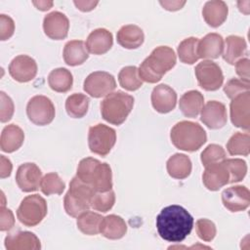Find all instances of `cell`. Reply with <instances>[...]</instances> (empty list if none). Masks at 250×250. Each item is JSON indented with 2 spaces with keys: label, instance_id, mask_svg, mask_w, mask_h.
Segmentation results:
<instances>
[{
  "label": "cell",
  "instance_id": "obj_15",
  "mask_svg": "<svg viewBox=\"0 0 250 250\" xmlns=\"http://www.w3.org/2000/svg\"><path fill=\"white\" fill-rule=\"evenodd\" d=\"M224 206L230 212H240L248 208L250 204V192L244 186H234L226 188L222 192Z\"/></svg>",
  "mask_w": 250,
  "mask_h": 250
},
{
  "label": "cell",
  "instance_id": "obj_17",
  "mask_svg": "<svg viewBox=\"0 0 250 250\" xmlns=\"http://www.w3.org/2000/svg\"><path fill=\"white\" fill-rule=\"evenodd\" d=\"M202 182L204 186L212 191L219 190L221 188L228 185L229 183V173L224 160L206 166L202 175Z\"/></svg>",
  "mask_w": 250,
  "mask_h": 250
},
{
  "label": "cell",
  "instance_id": "obj_47",
  "mask_svg": "<svg viewBox=\"0 0 250 250\" xmlns=\"http://www.w3.org/2000/svg\"><path fill=\"white\" fill-rule=\"evenodd\" d=\"M249 68H250V61L248 58H242L235 62L236 74L241 78V80L249 82V79H250Z\"/></svg>",
  "mask_w": 250,
  "mask_h": 250
},
{
  "label": "cell",
  "instance_id": "obj_13",
  "mask_svg": "<svg viewBox=\"0 0 250 250\" xmlns=\"http://www.w3.org/2000/svg\"><path fill=\"white\" fill-rule=\"evenodd\" d=\"M42 180V172L35 163L21 164L16 173V182L21 190L31 192L38 189Z\"/></svg>",
  "mask_w": 250,
  "mask_h": 250
},
{
  "label": "cell",
  "instance_id": "obj_42",
  "mask_svg": "<svg viewBox=\"0 0 250 250\" xmlns=\"http://www.w3.org/2000/svg\"><path fill=\"white\" fill-rule=\"evenodd\" d=\"M249 90H250V83L238 78L229 79L224 86V92L227 95V97L230 100L234 99L240 94L249 92Z\"/></svg>",
  "mask_w": 250,
  "mask_h": 250
},
{
  "label": "cell",
  "instance_id": "obj_24",
  "mask_svg": "<svg viewBox=\"0 0 250 250\" xmlns=\"http://www.w3.org/2000/svg\"><path fill=\"white\" fill-rule=\"evenodd\" d=\"M247 53V44L243 37L229 35L226 38L223 50V59L229 64H234Z\"/></svg>",
  "mask_w": 250,
  "mask_h": 250
},
{
  "label": "cell",
  "instance_id": "obj_31",
  "mask_svg": "<svg viewBox=\"0 0 250 250\" xmlns=\"http://www.w3.org/2000/svg\"><path fill=\"white\" fill-rule=\"evenodd\" d=\"M91 186L96 191H107L111 189L112 173L111 168L107 163H99L93 174Z\"/></svg>",
  "mask_w": 250,
  "mask_h": 250
},
{
  "label": "cell",
  "instance_id": "obj_7",
  "mask_svg": "<svg viewBox=\"0 0 250 250\" xmlns=\"http://www.w3.org/2000/svg\"><path fill=\"white\" fill-rule=\"evenodd\" d=\"M116 142V132L104 124H97L89 129L88 146L90 150L98 155H107Z\"/></svg>",
  "mask_w": 250,
  "mask_h": 250
},
{
  "label": "cell",
  "instance_id": "obj_20",
  "mask_svg": "<svg viewBox=\"0 0 250 250\" xmlns=\"http://www.w3.org/2000/svg\"><path fill=\"white\" fill-rule=\"evenodd\" d=\"M113 44V37L110 31L105 28H97L87 37L86 48L88 53L93 55H104L110 50Z\"/></svg>",
  "mask_w": 250,
  "mask_h": 250
},
{
  "label": "cell",
  "instance_id": "obj_44",
  "mask_svg": "<svg viewBox=\"0 0 250 250\" xmlns=\"http://www.w3.org/2000/svg\"><path fill=\"white\" fill-rule=\"evenodd\" d=\"M1 97V110H0V120L2 123L8 122L11 120L13 114H14V103L12 99L6 95L4 92L0 93Z\"/></svg>",
  "mask_w": 250,
  "mask_h": 250
},
{
  "label": "cell",
  "instance_id": "obj_22",
  "mask_svg": "<svg viewBox=\"0 0 250 250\" xmlns=\"http://www.w3.org/2000/svg\"><path fill=\"white\" fill-rule=\"evenodd\" d=\"M228 5L221 0H212L205 3L202 9V16L206 23L212 27H218L228 18Z\"/></svg>",
  "mask_w": 250,
  "mask_h": 250
},
{
  "label": "cell",
  "instance_id": "obj_36",
  "mask_svg": "<svg viewBox=\"0 0 250 250\" xmlns=\"http://www.w3.org/2000/svg\"><path fill=\"white\" fill-rule=\"evenodd\" d=\"M227 149L230 155L247 156L250 151L249 134L242 132H236L233 134L227 144Z\"/></svg>",
  "mask_w": 250,
  "mask_h": 250
},
{
  "label": "cell",
  "instance_id": "obj_27",
  "mask_svg": "<svg viewBox=\"0 0 250 250\" xmlns=\"http://www.w3.org/2000/svg\"><path fill=\"white\" fill-rule=\"evenodd\" d=\"M204 105L203 95L196 90L186 92L180 99L179 107L182 113L190 118H195L200 113Z\"/></svg>",
  "mask_w": 250,
  "mask_h": 250
},
{
  "label": "cell",
  "instance_id": "obj_43",
  "mask_svg": "<svg viewBox=\"0 0 250 250\" xmlns=\"http://www.w3.org/2000/svg\"><path fill=\"white\" fill-rule=\"evenodd\" d=\"M195 229L198 237L206 242L213 240L217 231L215 224L208 219L197 220L195 224Z\"/></svg>",
  "mask_w": 250,
  "mask_h": 250
},
{
  "label": "cell",
  "instance_id": "obj_34",
  "mask_svg": "<svg viewBox=\"0 0 250 250\" xmlns=\"http://www.w3.org/2000/svg\"><path fill=\"white\" fill-rule=\"evenodd\" d=\"M198 38L188 37L184 39L178 46V56L182 62L193 64L199 59L197 54Z\"/></svg>",
  "mask_w": 250,
  "mask_h": 250
},
{
  "label": "cell",
  "instance_id": "obj_37",
  "mask_svg": "<svg viewBox=\"0 0 250 250\" xmlns=\"http://www.w3.org/2000/svg\"><path fill=\"white\" fill-rule=\"evenodd\" d=\"M64 188H65L64 182L55 172L46 174L42 178L41 183H40L41 191L45 195L62 194V191L64 190Z\"/></svg>",
  "mask_w": 250,
  "mask_h": 250
},
{
  "label": "cell",
  "instance_id": "obj_38",
  "mask_svg": "<svg viewBox=\"0 0 250 250\" xmlns=\"http://www.w3.org/2000/svg\"><path fill=\"white\" fill-rule=\"evenodd\" d=\"M115 203V194L112 189L107 191H96L91 198V207L103 213L109 211Z\"/></svg>",
  "mask_w": 250,
  "mask_h": 250
},
{
  "label": "cell",
  "instance_id": "obj_21",
  "mask_svg": "<svg viewBox=\"0 0 250 250\" xmlns=\"http://www.w3.org/2000/svg\"><path fill=\"white\" fill-rule=\"evenodd\" d=\"M224 50V39L218 33H208L198 40L197 54L199 59H218Z\"/></svg>",
  "mask_w": 250,
  "mask_h": 250
},
{
  "label": "cell",
  "instance_id": "obj_33",
  "mask_svg": "<svg viewBox=\"0 0 250 250\" xmlns=\"http://www.w3.org/2000/svg\"><path fill=\"white\" fill-rule=\"evenodd\" d=\"M89 98L81 93L70 95L65 101L66 113L72 118H82L89 107Z\"/></svg>",
  "mask_w": 250,
  "mask_h": 250
},
{
  "label": "cell",
  "instance_id": "obj_10",
  "mask_svg": "<svg viewBox=\"0 0 250 250\" xmlns=\"http://www.w3.org/2000/svg\"><path fill=\"white\" fill-rule=\"evenodd\" d=\"M116 88V81L108 72L95 71L84 80V91L93 98H102L109 95Z\"/></svg>",
  "mask_w": 250,
  "mask_h": 250
},
{
  "label": "cell",
  "instance_id": "obj_51",
  "mask_svg": "<svg viewBox=\"0 0 250 250\" xmlns=\"http://www.w3.org/2000/svg\"><path fill=\"white\" fill-rule=\"evenodd\" d=\"M32 3L40 11L50 10L54 4L52 1H33Z\"/></svg>",
  "mask_w": 250,
  "mask_h": 250
},
{
  "label": "cell",
  "instance_id": "obj_29",
  "mask_svg": "<svg viewBox=\"0 0 250 250\" xmlns=\"http://www.w3.org/2000/svg\"><path fill=\"white\" fill-rule=\"evenodd\" d=\"M166 168L170 177L183 180L188 178L191 172V161L186 154L175 153L167 160Z\"/></svg>",
  "mask_w": 250,
  "mask_h": 250
},
{
  "label": "cell",
  "instance_id": "obj_12",
  "mask_svg": "<svg viewBox=\"0 0 250 250\" xmlns=\"http://www.w3.org/2000/svg\"><path fill=\"white\" fill-rule=\"evenodd\" d=\"M9 73L18 82L24 83L31 81L37 74V63L29 56H17L10 62Z\"/></svg>",
  "mask_w": 250,
  "mask_h": 250
},
{
  "label": "cell",
  "instance_id": "obj_50",
  "mask_svg": "<svg viewBox=\"0 0 250 250\" xmlns=\"http://www.w3.org/2000/svg\"><path fill=\"white\" fill-rule=\"evenodd\" d=\"M74 5L82 12H89L95 9L98 5V1H74Z\"/></svg>",
  "mask_w": 250,
  "mask_h": 250
},
{
  "label": "cell",
  "instance_id": "obj_28",
  "mask_svg": "<svg viewBox=\"0 0 250 250\" xmlns=\"http://www.w3.org/2000/svg\"><path fill=\"white\" fill-rule=\"evenodd\" d=\"M62 56L64 62L70 66L80 65L89 58L86 45L82 40L68 41L64 45Z\"/></svg>",
  "mask_w": 250,
  "mask_h": 250
},
{
  "label": "cell",
  "instance_id": "obj_8",
  "mask_svg": "<svg viewBox=\"0 0 250 250\" xmlns=\"http://www.w3.org/2000/svg\"><path fill=\"white\" fill-rule=\"evenodd\" d=\"M55 105L52 101L42 95L32 97L26 105L28 119L38 126L50 124L55 117Z\"/></svg>",
  "mask_w": 250,
  "mask_h": 250
},
{
  "label": "cell",
  "instance_id": "obj_4",
  "mask_svg": "<svg viewBox=\"0 0 250 250\" xmlns=\"http://www.w3.org/2000/svg\"><path fill=\"white\" fill-rule=\"evenodd\" d=\"M134 105V98L122 91L112 92L101 103L102 117L113 125L122 124L130 114Z\"/></svg>",
  "mask_w": 250,
  "mask_h": 250
},
{
  "label": "cell",
  "instance_id": "obj_40",
  "mask_svg": "<svg viewBox=\"0 0 250 250\" xmlns=\"http://www.w3.org/2000/svg\"><path fill=\"white\" fill-rule=\"evenodd\" d=\"M200 159L203 166L206 167L210 164L222 162L223 160H225L226 151L221 146L216 144H211L207 146L206 148L201 152Z\"/></svg>",
  "mask_w": 250,
  "mask_h": 250
},
{
  "label": "cell",
  "instance_id": "obj_2",
  "mask_svg": "<svg viewBox=\"0 0 250 250\" xmlns=\"http://www.w3.org/2000/svg\"><path fill=\"white\" fill-rule=\"evenodd\" d=\"M176 54L168 46H159L145 59L138 68L140 78L147 83H156L176 64Z\"/></svg>",
  "mask_w": 250,
  "mask_h": 250
},
{
  "label": "cell",
  "instance_id": "obj_3",
  "mask_svg": "<svg viewBox=\"0 0 250 250\" xmlns=\"http://www.w3.org/2000/svg\"><path fill=\"white\" fill-rule=\"evenodd\" d=\"M172 144L185 151H196L207 141L205 130L195 122L180 121L171 129Z\"/></svg>",
  "mask_w": 250,
  "mask_h": 250
},
{
  "label": "cell",
  "instance_id": "obj_14",
  "mask_svg": "<svg viewBox=\"0 0 250 250\" xmlns=\"http://www.w3.org/2000/svg\"><path fill=\"white\" fill-rule=\"evenodd\" d=\"M200 120L209 129H221L228 121L227 108L218 101H209L200 111Z\"/></svg>",
  "mask_w": 250,
  "mask_h": 250
},
{
  "label": "cell",
  "instance_id": "obj_25",
  "mask_svg": "<svg viewBox=\"0 0 250 250\" xmlns=\"http://www.w3.org/2000/svg\"><path fill=\"white\" fill-rule=\"evenodd\" d=\"M117 43L125 49H137L145 40V34L141 27L135 24L123 25L116 35Z\"/></svg>",
  "mask_w": 250,
  "mask_h": 250
},
{
  "label": "cell",
  "instance_id": "obj_30",
  "mask_svg": "<svg viewBox=\"0 0 250 250\" xmlns=\"http://www.w3.org/2000/svg\"><path fill=\"white\" fill-rule=\"evenodd\" d=\"M48 84L53 91L65 93L71 89L73 77L71 72L64 67L55 68L48 75Z\"/></svg>",
  "mask_w": 250,
  "mask_h": 250
},
{
  "label": "cell",
  "instance_id": "obj_6",
  "mask_svg": "<svg viewBox=\"0 0 250 250\" xmlns=\"http://www.w3.org/2000/svg\"><path fill=\"white\" fill-rule=\"evenodd\" d=\"M46 215L47 203L39 194L25 196L17 210V217L19 221L26 227L37 226L42 222Z\"/></svg>",
  "mask_w": 250,
  "mask_h": 250
},
{
  "label": "cell",
  "instance_id": "obj_35",
  "mask_svg": "<svg viewBox=\"0 0 250 250\" xmlns=\"http://www.w3.org/2000/svg\"><path fill=\"white\" fill-rule=\"evenodd\" d=\"M118 81L120 86L127 91H136L143 86L138 68L134 65L123 67L118 73Z\"/></svg>",
  "mask_w": 250,
  "mask_h": 250
},
{
  "label": "cell",
  "instance_id": "obj_48",
  "mask_svg": "<svg viewBox=\"0 0 250 250\" xmlns=\"http://www.w3.org/2000/svg\"><path fill=\"white\" fill-rule=\"evenodd\" d=\"M0 177L2 179L9 177L13 169V165L10 159L4 155H0Z\"/></svg>",
  "mask_w": 250,
  "mask_h": 250
},
{
  "label": "cell",
  "instance_id": "obj_9",
  "mask_svg": "<svg viewBox=\"0 0 250 250\" xmlns=\"http://www.w3.org/2000/svg\"><path fill=\"white\" fill-rule=\"evenodd\" d=\"M194 72L199 86L206 91H216L223 85L222 69L212 61H202L195 66Z\"/></svg>",
  "mask_w": 250,
  "mask_h": 250
},
{
  "label": "cell",
  "instance_id": "obj_41",
  "mask_svg": "<svg viewBox=\"0 0 250 250\" xmlns=\"http://www.w3.org/2000/svg\"><path fill=\"white\" fill-rule=\"evenodd\" d=\"M100 162L101 161H99L98 159L92 158V157L83 158L78 164L76 176L81 181H83L84 183L91 186V181H92L93 174H94V172H95V170H96V168H97V166L99 165Z\"/></svg>",
  "mask_w": 250,
  "mask_h": 250
},
{
  "label": "cell",
  "instance_id": "obj_23",
  "mask_svg": "<svg viewBox=\"0 0 250 250\" xmlns=\"http://www.w3.org/2000/svg\"><path fill=\"white\" fill-rule=\"evenodd\" d=\"M24 141V133L21 127L16 124H10L4 127L0 138V147L4 152H14L18 150Z\"/></svg>",
  "mask_w": 250,
  "mask_h": 250
},
{
  "label": "cell",
  "instance_id": "obj_49",
  "mask_svg": "<svg viewBox=\"0 0 250 250\" xmlns=\"http://www.w3.org/2000/svg\"><path fill=\"white\" fill-rule=\"evenodd\" d=\"M160 5L168 11H178L183 8L186 1H160Z\"/></svg>",
  "mask_w": 250,
  "mask_h": 250
},
{
  "label": "cell",
  "instance_id": "obj_18",
  "mask_svg": "<svg viewBox=\"0 0 250 250\" xmlns=\"http://www.w3.org/2000/svg\"><path fill=\"white\" fill-rule=\"evenodd\" d=\"M177 103V94L174 89L166 84L155 86L151 93V104L159 113L172 111Z\"/></svg>",
  "mask_w": 250,
  "mask_h": 250
},
{
  "label": "cell",
  "instance_id": "obj_5",
  "mask_svg": "<svg viewBox=\"0 0 250 250\" xmlns=\"http://www.w3.org/2000/svg\"><path fill=\"white\" fill-rule=\"evenodd\" d=\"M96 190L90 185L81 181L77 176L69 183V188L64 195L63 207L71 217H78L91 207V198Z\"/></svg>",
  "mask_w": 250,
  "mask_h": 250
},
{
  "label": "cell",
  "instance_id": "obj_11",
  "mask_svg": "<svg viewBox=\"0 0 250 250\" xmlns=\"http://www.w3.org/2000/svg\"><path fill=\"white\" fill-rule=\"evenodd\" d=\"M230 120L231 123L246 131L250 128V92L238 95L230 102Z\"/></svg>",
  "mask_w": 250,
  "mask_h": 250
},
{
  "label": "cell",
  "instance_id": "obj_19",
  "mask_svg": "<svg viewBox=\"0 0 250 250\" xmlns=\"http://www.w3.org/2000/svg\"><path fill=\"white\" fill-rule=\"evenodd\" d=\"M7 250H38L41 248L39 238L30 231H17L5 237Z\"/></svg>",
  "mask_w": 250,
  "mask_h": 250
},
{
  "label": "cell",
  "instance_id": "obj_32",
  "mask_svg": "<svg viewBox=\"0 0 250 250\" xmlns=\"http://www.w3.org/2000/svg\"><path fill=\"white\" fill-rule=\"evenodd\" d=\"M103 218L102 215L87 210L77 217L76 225L82 233L86 235H96L100 232V225Z\"/></svg>",
  "mask_w": 250,
  "mask_h": 250
},
{
  "label": "cell",
  "instance_id": "obj_46",
  "mask_svg": "<svg viewBox=\"0 0 250 250\" xmlns=\"http://www.w3.org/2000/svg\"><path fill=\"white\" fill-rule=\"evenodd\" d=\"M15 225V218L13 212L6 208L5 206H1L0 208V229L2 231H6L11 229Z\"/></svg>",
  "mask_w": 250,
  "mask_h": 250
},
{
  "label": "cell",
  "instance_id": "obj_1",
  "mask_svg": "<svg viewBox=\"0 0 250 250\" xmlns=\"http://www.w3.org/2000/svg\"><path fill=\"white\" fill-rule=\"evenodd\" d=\"M193 227L192 216L180 205L164 207L156 217V229L161 238L169 242H181Z\"/></svg>",
  "mask_w": 250,
  "mask_h": 250
},
{
  "label": "cell",
  "instance_id": "obj_16",
  "mask_svg": "<svg viewBox=\"0 0 250 250\" xmlns=\"http://www.w3.org/2000/svg\"><path fill=\"white\" fill-rule=\"evenodd\" d=\"M43 29L49 38L62 40L67 36L69 21L64 14L54 11L45 16L43 20Z\"/></svg>",
  "mask_w": 250,
  "mask_h": 250
},
{
  "label": "cell",
  "instance_id": "obj_39",
  "mask_svg": "<svg viewBox=\"0 0 250 250\" xmlns=\"http://www.w3.org/2000/svg\"><path fill=\"white\" fill-rule=\"evenodd\" d=\"M224 163L226 164L229 173V183L233 184L243 180L247 173L246 162L240 158H230L225 159Z\"/></svg>",
  "mask_w": 250,
  "mask_h": 250
},
{
  "label": "cell",
  "instance_id": "obj_26",
  "mask_svg": "<svg viewBox=\"0 0 250 250\" xmlns=\"http://www.w3.org/2000/svg\"><path fill=\"white\" fill-rule=\"evenodd\" d=\"M100 232L108 239H120L127 232V225L120 216L107 215L101 222Z\"/></svg>",
  "mask_w": 250,
  "mask_h": 250
},
{
  "label": "cell",
  "instance_id": "obj_45",
  "mask_svg": "<svg viewBox=\"0 0 250 250\" xmlns=\"http://www.w3.org/2000/svg\"><path fill=\"white\" fill-rule=\"evenodd\" d=\"M15 31V22L9 16L0 15V39L2 41L11 38Z\"/></svg>",
  "mask_w": 250,
  "mask_h": 250
}]
</instances>
